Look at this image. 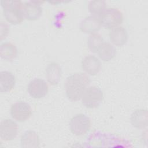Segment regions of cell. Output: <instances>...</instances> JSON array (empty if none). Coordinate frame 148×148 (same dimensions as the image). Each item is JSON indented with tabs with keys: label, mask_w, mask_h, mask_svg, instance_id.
Segmentation results:
<instances>
[{
	"label": "cell",
	"mask_w": 148,
	"mask_h": 148,
	"mask_svg": "<svg viewBox=\"0 0 148 148\" xmlns=\"http://www.w3.org/2000/svg\"><path fill=\"white\" fill-rule=\"evenodd\" d=\"M90 83V79L85 73L77 72L71 75L64 84L67 98L72 101L80 100Z\"/></svg>",
	"instance_id": "cell-1"
},
{
	"label": "cell",
	"mask_w": 148,
	"mask_h": 148,
	"mask_svg": "<svg viewBox=\"0 0 148 148\" xmlns=\"http://www.w3.org/2000/svg\"><path fill=\"white\" fill-rule=\"evenodd\" d=\"M1 4L3 16L8 23L17 25L23 21L24 3L21 1H1Z\"/></svg>",
	"instance_id": "cell-2"
},
{
	"label": "cell",
	"mask_w": 148,
	"mask_h": 148,
	"mask_svg": "<svg viewBox=\"0 0 148 148\" xmlns=\"http://www.w3.org/2000/svg\"><path fill=\"white\" fill-rule=\"evenodd\" d=\"M101 25L106 29H112L119 27L123 21V13L117 8L106 9L99 16Z\"/></svg>",
	"instance_id": "cell-3"
},
{
	"label": "cell",
	"mask_w": 148,
	"mask_h": 148,
	"mask_svg": "<svg viewBox=\"0 0 148 148\" xmlns=\"http://www.w3.org/2000/svg\"><path fill=\"white\" fill-rule=\"evenodd\" d=\"M82 103L87 108L94 109L98 107L103 99L102 90L95 86H91L84 91L82 97Z\"/></svg>",
	"instance_id": "cell-4"
},
{
	"label": "cell",
	"mask_w": 148,
	"mask_h": 148,
	"mask_svg": "<svg viewBox=\"0 0 148 148\" xmlns=\"http://www.w3.org/2000/svg\"><path fill=\"white\" fill-rule=\"evenodd\" d=\"M91 120L86 114L79 113L75 115L69 122L71 132L76 136L85 135L90 129Z\"/></svg>",
	"instance_id": "cell-5"
},
{
	"label": "cell",
	"mask_w": 148,
	"mask_h": 148,
	"mask_svg": "<svg viewBox=\"0 0 148 148\" xmlns=\"http://www.w3.org/2000/svg\"><path fill=\"white\" fill-rule=\"evenodd\" d=\"M12 117L18 122H24L28 120L32 115V109L29 104L23 101L14 103L10 110Z\"/></svg>",
	"instance_id": "cell-6"
},
{
	"label": "cell",
	"mask_w": 148,
	"mask_h": 148,
	"mask_svg": "<svg viewBox=\"0 0 148 148\" xmlns=\"http://www.w3.org/2000/svg\"><path fill=\"white\" fill-rule=\"evenodd\" d=\"M49 90L47 82L40 78H35L31 80L27 86V91L33 98L40 99L45 97Z\"/></svg>",
	"instance_id": "cell-7"
},
{
	"label": "cell",
	"mask_w": 148,
	"mask_h": 148,
	"mask_svg": "<svg viewBox=\"0 0 148 148\" xmlns=\"http://www.w3.org/2000/svg\"><path fill=\"white\" fill-rule=\"evenodd\" d=\"M18 131L17 123L13 120L6 119L0 123V138L3 141H9L14 139Z\"/></svg>",
	"instance_id": "cell-8"
},
{
	"label": "cell",
	"mask_w": 148,
	"mask_h": 148,
	"mask_svg": "<svg viewBox=\"0 0 148 148\" xmlns=\"http://www.w3.org/2000/svg\"><path fill=\"white\" fill-rule=\"evenodd\" d=\"M43 1H29L24 3V14L25 18L34 21L38 20L42 15L41 5Z\"/></svg>",
	"instance_id": "cell-9"
},
{
	"label": "cell",
	"mask_w": 148,
	"mask_h": 148,
	"mask_svg": "<svg viewBox=\"0 0 148 148\" xmlns=\"http://www.w3.org/2000/svg\"><path fill=\"white\" fill-rule=\"evenodd\" d=\"M81 66L87 74L91 76L97 75L101 69V61L93 55L86 56L82 61Z\"/></svg>",
	"instance_id": "cell-10"
},
{
	"label": "cell",
	"mask_w": 148,
	"mask_h": 148,
	"mask_svg": "<svg viewBox=\"0 0 148 148\" xmlns=\"http://www.w3.org/2000/svg\"><path fill=\"white\" fill-rule=\"evenodd\" d=\"M99 17L91 15L85 17L80 23V29L85 34H93L101 28Z\"/></svg>",
	"instance_id": "cell-11"
},
{
	"label": "cell",
	"mask_w": 148,
	"mask_h": 148,
	"mask_svg": "<svg viewBox=\"0 0 148 148\" xmlns=\"http://www.w3.org/2000/svg\"><path fill=\"white\" fill-rule=\"evenodd\" d=\"M62 76V69L60 65L52 62L48 64L46 69V77L47 82L52 86L58 84Z\"/></svg>",
	"instance_id": "cell-12"
},
{
	"label": "cell",
	"mask_w": 148,
	"mask_h": 148,
	"mask_svg": "<svg viewBox=\"0 0 148 148\" xmlns=\"http://www.w3.org/2000/svg\"><path fill=\"white\" fill-rule=\"evenodd\" d=\"M109 36L110 42L117 46H123L128 40L127 31L122 26H119L112 29Z\"/></svg>",
	"instance_id": "cell-13"
},
{
	"label": "cell",
	"mask_w": 148,
	"mask_h": 148,
	"mask_svg": "<svg viewBox=\"0 0 148 148\" xmlns=\"http://www.w3.org/2000/svg\"><path fill=\"white\" fill-rule=\"evenodd\" d=\"M21 147L36 148L39 147L40 139L38 134L32 130L25 131L21 135L20 139Z\"/></svg>",
	"instance_id": "cell-14"
},
{
	"label": "cell",
	"mask_w": 148,
	"mask_h": 148,
	"mask_svg": "<svg viewBox=\"0 0 148 148\" xmlns=\"http://www.w3.org/2000/svg\"><path fill=\"white\" fill-rule=\"evenodd\" d=\"M15 84L16 78L11 72L3 71L0 72V91L1 92L10 91Z\"/></svg>",
	"instance_id": "cell-15"
},
{
	"label": "cell",
	"mask_w": 148,
	"mask_h": 148,
	"mask_svg": "<svg viewBox=\"0 0 148 148\" xmlns=\"http://www.w3.org/2000/svg\"><path fill=\"white\" fill-rule=\"evenodd\" d=\"M131 124L135 128L142 129L147 125V112L145 109L135 110L130 118Z\"/></svg>",
	"instance_id": "cell-16"
},
{
	"label": "cell",
	"mask_w": 148,
	"mask_h": 148,
	"mask_svg": "<svg viewBox=\"0 0 148 148\" xmlns=\"http://www.w3.org/2000/svg\"><path fill=\"white\" fill-rule=\"evenodd\" d=\"M17 56L16 46L11 42H6L1 43L0 46V56L6 61H12Z\"/></svg>",
	"instance_id": "cell-17"
},
{
	"label": "cell",
	"mask_w": 148,
	"mask_h": 148,
	"mask_svg": "<svg viewBox=\"0 0 148 148\" xmlns=\"http://www.w3.org/2000/svg\"><path fill=\"white\" fill-rule=\"evenodd\" d=\"M97 53L101 60L109 61L115 57L116 50L112 44L104 42L98 49Z\"/></svg>",
	"instance_id": "cell-18"
},
{
	"label": "cell",
	"mask_w": 148,
	"mask_h": 148,
	"mask_svg": "<svg viewBox=\"0 0 148 148\" xmlns=\"http://www.w3.org/2000/svg\"><path fill=\"white\" fill-rule=\"evenodd\" d=\"M104 42L102 36L98 33L91 34L87 39V47L92 53H97L98 49Z\"/></svg>",
	"instance_id": "cell-19"
},
{
	"label": "cell",
	"mask_w": 148,
	"mask_h": 148,
	"mask_svg": "<svg viewBox=\"0 0 148 148\" xmlns=\"http://www.w3.org/2000/svg\"><path fill=\"white\" fill-rule=\"evenodd\" d=\"M106 3L103 0H95L89 2L88 9L94 16H99L106 9Z\"/></svg>",
	"instance_id": "cell-20"
},
{
	"label": "cell",
	"mask_w": 148,
	"mask_h": 148,
	"mask_svg": "<svg viewBox=\"0 0 148 148\" xmlns=\"http://www.w3.org/2000/svg\"><path fill=\"white\" fill-rule=\"evenodd\" d=\"M9 28L8 25L3 21L1 22V40L5 39L9 34Z\"/></svg>",
	"instance_id": "cell-21"
}]
</instances>
